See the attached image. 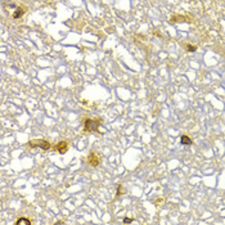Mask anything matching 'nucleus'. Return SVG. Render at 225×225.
Returning <instances> with one entry per match:
<instances>
[{
  "mask_svg": "<svg viewBox=\"0 0 225 225\" xmlns=\"http://www.w3.org/2000/svg\"><path fill=\"white\" fill-rule=\"evenodd\" d=\"M102 124V120L100 118H86L84 121V131L88 133V131H95V133H99V125Z\"/></svg>",
  "mask_w": 225,
  "mask_h": 225,
  "instance_id": "1",
  "label": "nucleus"
},
{
  "mask_svg": "<svg viewBox=\"0 0 225 225\" xmlns=\"http://www.w3.org/2000/svg\"><path fill=\"white\" fill-rule=\"evenodd\" d=\"M27 144H29L30 148L37 147V148L44 149V151H48V149L52 148L50 142H48V140H44V139H34V140H30V142L27 143Z\"/></svg>",
  "mask_w": 225,
  "mask_h": 225,
  "instance_id": "2",
  "label": "nucleus"
},
{
  "mask_svg": "<svg viewBox=\"0 0 225 225\" xmlns=\"http://www.w3.org/2000/svg\"><path fill=\"white\" fill-rule=\"evenodd\" d=\"M86 161H88V165H90V166H93V167H97V166H99V163H100V157H99L95 152H90Z\"/></svg>",
  "mask_w": 225,
  "mask_h": 225,
  "instance_id": "3",
  "label": "nucleus"
},
{
  "mask_svg": "<svg viewBox=\"0 0 225 225\" xmlns=\"http://www.w3.org/2000/svg\"><path fill=\"white\" fill-rule=\"evenodd\" d=\"M54 149L57 152H59L61 154H64L66 152L68 151V142H66V140H61V142H58L57 144L54 145Z\"/></svg>",
  "mask_w": 225,
  "mask_h": 225,
  "instance_id": "4",
  "label": "nucleus"
},
{
  "mask_svg": "<svg viewBox=\"0 0 225 225\" xmlns=\"http://www.w3.org/2000/svg\"><path fill=\"white\" fill-rule=\"evenodd\" d=\"M170 23H176V22H185V23H191L192 18L188 16H172L170 20H168Z\"/></svg>",
  "mask_w": 225,
  "mask_h": 225,
  "instance_id": "5",
  "label": "nucleus"
},
{
  "mask_svg": "<svg viewBox=\"0 0 225 225\" xmlns=\"http://www.w3.org/2000/svg\"><path fill=\"white\" fill-rule=\"evenodd\" d=\"M26 12V7H17L16 8V12L13 13V18L14 20H18V18H21Z\"/></svg>",
  "mask_w": 225,
  "mask_h": 225,
  "instance_id": "6",
  "label": "nucleus"
},
{
  "mask_svg": "<svg viewBox=\"0 0 225 225\" xmlns=\"http://www.w3.org/2000/svg\"><path fill=\"white\" fill-rule=\"evenodd\" d=\"M180 142H181V144L183 145H192L193 144V142H192V139L188 136V135H181V138H180Z\"/></svg>",
  "mask_w": 225,
  "mask_h": 225,
  "instance_id": "7",
  "label": "nucleus"
},
{
  "mask_svg": "<svg viewBox=\"0 0 225 225\" xmlns=\"http://www.w3.org/2000/svg\"><path fill=\"white\" fill-rule=\"evenodd\" d=\"M14 224H16V225H31L32 221H31L30 219H26V218H20Z\"/></svg>",
  "mask_w": 225,
  "mask_h": 225,
  "instance_id": "8",
  "label": "nucleus"
},
{
  "mask_svg": "<svg viewBox=\"0 0 225 225\" xmlns=\"http://www.w3.org/2000/svg\"><path fill=\"white\" fill-rule=\"evenodd\" d=\"M184 46H185L186 52H189V53H194V52L197 50V46H194V45H191V44H184Z\"/></svg>",
  "mask_w": 225,
  "mask_h": 225,
  "instance_id": "9",
  "label": "nucleus"
},
{
  "mask_svg": "<svg viewBox=\"0 0 225 225\" xmlns=\"http://www.w3.org/2000/svg\"><path fill=\"white\" fill-rule=\"evenodd\" d=\"M121 192H124V189H122V184H118V185H117V192H116V197H120V195H121Z\"/></svg>",
  "mask_w": 225,
  "mask_h": 225,
  "instance_id": "10",
  "label": "nucleus"
},
{
  "mask_svg": "<svg viewBox=\"0 0 225 225\" xmlns=\"http://www.w3.org/2000/svg\"><path fill=\"white\" fill-rule=\"evenodd\" d=\"M124 223H125V224H130V223H133V219H130V218H125V219H124Z\"/></svg>",
  "mask_w": 225,
  "mask_h": 225,
  "instance_id": "11",
  "label": "nucleus"
},
{
  "mask_svg": "<svg viewBox=\"0 0 225 225\" xmlns=\"http://www.w3.org/2000/svg\"><path fill=\"white\" fill-rule=\"evenodd\" d=\"M61 224H64V223L63 221H57V223H55V225H61Z\"/></svg>",
  "mask_w": 225,
  "mask_h": 225,
  "instance_id": "12",
  "label": "nucleus"
}]
</instances>
